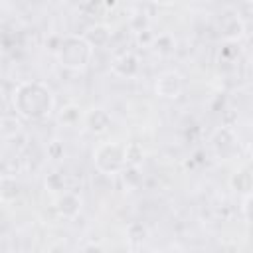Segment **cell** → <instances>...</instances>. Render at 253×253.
Masks as SVG:
<instances>
[{"label": "cell", "instance_id": "1", "mask_svg": "<svg viewBox=\"0 0 253 253\" xmlns=\"http://www.w3.org/2000/svg\"><path fill=\"white\" fill-rule=\"evenodd\" d=\"M14 105H18V111L24 117L40 119L45 113H49L51 97H49V91H45L43 87H38L36 97H28V91L24 87H20L18 93H14Z\"/></svg>", "mask_w": 253, "mask_h": 253}]
</instances>
